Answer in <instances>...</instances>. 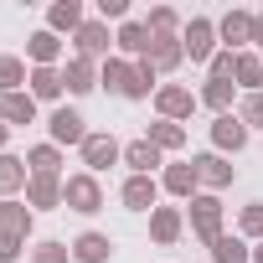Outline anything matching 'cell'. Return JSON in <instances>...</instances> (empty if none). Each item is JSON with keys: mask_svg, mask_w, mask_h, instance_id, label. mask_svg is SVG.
<instances>
[{"mask_svg": "<svg viewBox=\"0 0 263 263\" xmlns=\"http://www.w3.org/2000/svg\"><path fill=\"white\" fill-rule=\"evenodd\" d=\"M253 263H263V242H258V248H253Z\"/></svg>", "mask_w": 263, "mask_h": 263, "instance_id": "obj_42", "label": "cell"}, {"mask_svg": "<svg viewBox=\"0 0 263 263\" xmlns=\"http://www.w3.org/2000/svg\"><path fill=\"white\" fill-rule=\"evenodd\" d=\"M62 67H31V98L36 103H52V98H62Z\"/></svg>", "mask_w": 263, "mask_h": 263, "instance_id": "obj_22", "label": "cell"}, {"mask_svg": "<svg viewBox=\"0 0 263 263\" xmlns=\"http://www.w3.org/2000/svg\"><path fill=\"white\" fill-rule=\"evenodd\" d=\"M237 227H242V237H258L263 242V201H248L242 217H237Z\"/></svg>", "mask_w": 263, "mask_h": 263, "instance_id": "obj_37", "label": "cell"}, {"mask_svg": "<svg viewBox=\"0 0 263 263\" xmlns=\"http://www.w3.org/2000/svg\"><path fill=\"white\" fill-rule=\"evenodd\" d=\"M47 129H52V145H78L83 150V140H88V119L78 108H57L47 119Z\"/></svg>", "mask_w": 263, "mask_h": 263, "instance_id": "obj_7", "label": "cell"}, {"mask_svg": "<svg viewBox=\"0 0 263 263\" xmlns=\"http://www.w3.org/2000/svg\"><path fill=\"white\" fill-rule=\"evenodd\" d=\"M114 47H119V52H129V57L140 62V57H150L155 36H150V26H145V21H124V26H119V36H114Z\"/></svg>", "mask_w": 263, "mask_h": 263, "instance_id": "obj_11", "label": "cell"}, {"mask_svg": "<svg viewBox=\"0 0 263 263\" xmlns=\"http://www.w3.org/2000/svg\"><path fill=\"white\" fill-rule=\"evenodd\" d=\"M150 62H155V72H176V67L186 62V47H181V36H155V47H150Z\"/></svg>", "mask_w": 263, "mask_h": 263, "instance_id": "obj_21", "label": "cell"}, {"mask_svg": "<svg viewBox=\"0 0 263 263\" xmlns=\"http://www.w3.org/2000/svg\"><path fill=\"white\" fill-rule=\"evenodd\" d=\"M129 67H135V62H124V57H108V62L98 67V83H103L108 93H124V88H129Z\"/></svg>", "mask_w": 263, "mask_h": 263, "instance_id": "obj_32", "label": "cell"}, {"mask_svg": "<svg viewBox=\"0 0 263 263\" xmlns=\"http://www.w3.org/2000/svg\"><path fill=\"white\" fill-rule=\"evenodd\" d=\"M114 160H124V145H119L114 135H88V140H83V165H88V176L108 171Z\"/></svg>", "mask_w": 263, "mask_h": 263, "instance_id": "obj_6", "label": "cell"}, {"mask_svg": "<svg viewBox=\"0 0 263 263\" xmlns=\"http://www.w3.org/2000/svg\"><path fill=\"white\" fill-rule=\"evenodd\" d=\"M258 57H263V42H258Z\"/></svg>", "mask_w": 263, "mask_h": 263, "instance_id": "obj_43", "label": "cell"}, {"mask_svg": "<svg viewBox=\"0 0 263 263\" xmlns=\"http://www.w3.org/2000/svg\"><path fill=\"white\" fill-rule=\"evenodd\" d=\"M160 186H165L171 196H186V201H191L201 181H196V165H191V160H176V165H165V176H160Z\"/></svg>", "mask_w": 263, "mask_h": 263, "instance_id": "obj_17", "label": "cell"}, {"mask_svg": "<svg viewBox=\"0 0 263 263\" xmlns=\"http://www.w3.org/2000/svg\"><path fill=\"white\" fill-rule=\"evenodd\" d=\"M155 108H160V119L181 124V119H191L196 93H191V88H181V83H160V88H155Z\"/></svg>", "mask_w": 263, "mask_h": 263, "instance_id": "obj_4", "label": "cell"}, {"mask_svg": "<svg viewBox=\"0 0 263 263\" xmlns=\"http://www.w3.org/2000/svg\"><path fill=\"white\" fill-rule=\"evenodd\" d=\"M191 165H196V181H201V186H212V191H222V186L232 181V165H227L222 155H196Z\"/></svg>", "mask_w": 263, "mask_h": 263, "instance_id": "obj_23", "label": "cell"}, {"mask_svg": "<svg viewBox=\"0 0 263 263\" xmlns=\"http://www.w3.org/2000/svg\"><path fill=\"white\" fill-rule=\"evenodd\" d=\"M0 232L26 242V237H31V206L16 201V196H11V201H0Z\"/></svg>", "mask_w": 263, "mask_h": 263, "instance_id": "obj_14", "label": "cell"}, {"mask_svg": "<svg viewBox=\"0 0 263 263\" xmlns=\"http://www.w3.org/2000/svg\"><path fill=\"white\" fill-rule=\"evenodd\" d=\"M129 16V0H98V21H124Z\"/></svg>", "mask_w": 263, "mask_h": 263, "instance_id": "obj_39", "label": "cell"}, {"mask_svg": "<svg viewBox=\"0 0 263 263\" xmlns=\"http://www.w3.org/2000/svg\"><path fill=\"white\" fill-rule=\"evenodd\" d=\"M232 88L237 83H217V78H206V88H201V103L222 119V114H232Z\"/></svg>", "mask_w": 263, "mask_h": 263, "instance_id": "obj_28", "label": "cell"}, {"mask_svg": "<svg viewBox=\"0 0 263 263\" xmlns=\"http://www.w3.org/2000/svg\"><path fill=\"white\" fill-rule=\"evenodd\" d=\"M160 155H165V150H155L150 140H135V145H124V165H129V176H155Z\"/></svg>", "mask_w": 263, "mask_h": 263, "instance_id": "obj_18", "label": "cell"}, {"mask_svg": "<svg viewBox=\"0 0 263 263\" xmlns=\"http://www.w3.org/2000/svg\"><path fill=\"white\" fill-rule=\"evenodd\" d=\"M62 206H72V212L93 217V212L103 206V186H98V176H88V171L67 176V181H62Z\"/></svg>", "mask_w": 263, "mask_h": 263, "instance_id": "obj_1", "label": "cell"}, {"mask_svg": "<svg viewBox=\"0 0 263 263\" xmlns=\"http://www.w3.org/2000/svg\"><path fill=\"white\" fill-rule=\"evenodd\" d=\"M119 201H124L129 212H155V201H160V181H155V176H129L124 191H119Z\"/></svg>", "mask_w": 263, "mask_h": 263, "instance_id": "obj_8", "label": "cell"}, {"mask_svg": "<svg viewBox=\"0 0 263 263\" xmlns=\"http://www.w3.org/2000/svg\"><path fill=\"white\" fill-rule=\"evenodd\" d=\"M26 57L36 62V67H57V57H62V36L57 31H31V42H26Z\"/></svg>", "mask_w": 263, "mask_h": 263, "instance_id": "obj_15", "label": "cell"}, {"mask_svg": "<svg viewBox=\"0 0 263 263\" xmlns=\"http://www.w3.org/2000/svg\"><path fill=\"white\" fill-rule=\"evenodd\" d=\"M181 47H186V57H191V62H212V57H217V21H206V16L186 21Z\"/></svg>", "mask_w": 263, "mask_h": 263, "instance_id": "obj_2", "label": "cell"}, {"mask_svg": "<svg viewBox=\"0 0 263 263\" xmlns=\"http://www.w3.org/2000/svg\"><path fill=\"white\" fill-rule=\"evenodd\" d=\"M237 119H242L248 129H253V124H263V93H248V98H242V108H237Z\"/></svg>", "mask_w": 263, "mask_h": 263, "instance_id": "obj_38", "label": "cell"}, {"mask_svg": "<svg viewBox=\"0 0 263 263\" xmlns=\"http://www.w3.org/2000/svg\"><path fill=\"white\" fill-rule=\"evenodd\" d=\"M155 78H160V72H155V62H150V57H140L135 67H129V88H124V98H135V103H140V98H150V93L160 88Z\"/></svg>", "mask_w": 263, "mask_h": 263, "instance_id": "obj_20", "label": "cell"}, {"mask_svg": "<svg viewBox=\"0 0 263 263\" xmlns=\"http://www.w3.org/2000/svg\"><path fill=\"white\" fill-rule=\"evenodd\" d=\"M62 83H67V93H78V98H83V93H93V88H98V62L72 52V57H67V67H62Z\"/></svg>", "mask_w": 263, "mask_h": 263, "instance_id": "obj_10", "label": "cell"}, {"mask_svg": "<svg viewBox=\"0 0 263 263\" xmlns=\"http://www.w3.org/2000/svg\"><path fill=\"white\" fill-rule=\"evenodd\" d=\"M191 232L212 248L217 237H222V201L206 191V196H191Z\"/></svg>", "mask_w": 263, "mask_h": 263, "instance_id": "obj_3", "label": "cell"}, {"mask_svg": "<svg viewBox=\"0 0 263 263\" xmlns=\"http://www.w3.org/2000/svg\"><path fill=\"white\" fill-rule=\"evenodd\" d=\"M72 42H78V57L108 62V47H114V36H108V21H83V26L72 31Z\"/></svg>", "mask_w": 263, "mask_h": 263, "instance_id": "obj_5", "label": "cell"}, {"mask_svg": "<svg viewBox=\"0 0 263 263\" xmlns=\"http://www.w3.org/2000/svg\"><path fill=\"white\" fill-rule=\"evenodd\" d=\"M212 145H217V155H237L242 145H248V124L237 119V114H222V119H212Z\"/></svg>", "mask_w": 263, "mask_h": 263, "instance_id": "obj_9", "label": "cell"}, {"mask_svg": "<svg viewBox=\"0 0 263 263\" xmlns=\"http://www.w3.org/2000/svg\"><path fill=\"white\" fill-rule=\"evenodd\" d=\"M206 78H217V83H232V78H237V52H227V47H222V52L206 62Z\"/></svg>", "mask_w": 263, "mask_h": 263, "instance_id": "obj_35", "label": "cell"}, {"mask_svg": "<svg viewBox=\"0 0 263 263\" xmlns=\"http://www.w3.org/2000/svg\"><path fill=\"white\" fill-rule=\"evenodd\" d=\"M181 227H186V222H181L176 206H155V212H150V237H155L160 248H171V242L181 237Z\"/></svg>", "mask_w": 263, "mask_h": 263, "instance_id": "obj_19", "label": "cell"}, {"mask_svg": "<svg viewBox=\"0 0 263 263\" xmlns=\"http://www.w3.org/2000/svg\"><path fill=\"white\" fill-rule=\"evenodd\" d=\"M26 206H62V181H26Z\"/></svg>", "mask_w": 263, "mask_h": 263, "instance_id": "obj_29", "label": "cell"}, {"mask_svg": "<svg viewBox=\"0 0 263 263\" xmlns=\"http://www.w3.org/2000/svg\"><path fill=\"white\" fill-rule=\"evenodd\" d=\"M217 36L227 42V52H237L242 42H253V11H227L217 21Z\"/></svg>", "mask_w": 263, "mask_h": 263, "instance_id": "obj_12", "label": "cell"}, {"mask_svg": "<svg viewBox=\"0 0 263 263\" xmlns=\"http://www.w3.org/2000/svg\"><path fill=\"white\" fill-rule=\"evenodd\" d=\"M26 181H31V171H26V160H16V155H0V196H16V191H26Z\"/></svg>", "mask_w": 263, "mask_h": 263, "instance_id": "obj_24", "label": "cell"}, {"mask_svg": "<svg viewBox=\"0 0 263 263\" xmlns=\"http://www.w3.org/2000/svg\"><path fill=\"white\" fill-rule=\"evenodd\" d=\"M26 171L36 176V181H62L57 171H62V150L57 145H36V150H26Z\"/></svg>", "mask_w": 263, "mask_h": 263, "instance_id": "obj_16", "label": "cell"}, {"mask_svg": "<svg viewBox=\"0 0 263 263\" xmlns=\"http://www.w3.org/2000/svg\"><path fill=\"white\" fill-rule=\"evenodd\" d=\"M212 263H253V253H248L242 237H227V232H222V237L212 242Z\"/></svg>", "mask_w": 263, "mask_h": 263, "instance_id": "obj_30", "label": "cell"}, {"mask_svg": "<svg viewBox=\"0 0 263 263\" xmlns=\"http://www.w3.org/2000/svg\"><path fill=\"white\" fill-rule=\"evenodd\" d=\"M0 119L6 124H36V98L31 93H6L0 98Z\"/></svg>", "mask_w": 263, "mask_h": 263, "instance_id": "obj_25", "label": "cell"}, {"mask_svg": "<svg viewBox=\"0 0 263 263\" xmlns=\"http://www.w3.org/2000/svg\"><path fill=\"white\" fill-rule=\"evenodd\" d=\"M145 26H150V36H176V26H181V16H176L171 6H155Z\"/></svg>", "mask_w": 263, "mask_h": 263, "instance_id": "obj_34", "label": "cell"}, {"mask_svg": "<svg viewBox=\"0 0 263 263\" xmlns=\"http://www.w3.org/2000/svg\"><path fill=\"white\" fill-rule=\"evenodd\" d=\"M237 83H242L248 93H263V57H253V52H237Z\"/></svg>", "mask_w": 263, "mask_h": 263, "instance_id": "obj_33", "label": "cell"}, {"mask_svg": "<svg viewBox=\"0 0 263 263\" xmlns=\"http://www.w3.org/2000/svg\"><path fill=\"white\" fill-rule=\"evenodd\" d=\"M155 150H181L186 145V129L181 124H171V119H160V124H150V135H145Z\"/></svg>", "mask_w": 263, "mask_h": 263, "instance_id": "obj_31", "label": "cell"}, {"mask_svg": "<svg viewBox=\"0 0 263 263\" xmlns=\"http://www.w3.org/2000/svg\"><path fill=\"white\" fill-rule=\"evenodd\" d=\"M21 253H26V242H21V237H6V232H0V263H16Z\"/></svg>", "mask_w": 263, "mask_h": 263, "instance_id": "obj_40", "label": "cell"}, {"mask_svg": "<svg viewBox=\"0 0 263 263\" xmlns=\"http://www.w3.org/2000/svg\"><path fill=\"white\" fill-rule=\"evenodd\" d=\"M21 83H31L26 62L11 57V52H0V98H6V93H21Z\"/></svg>", "mask_w": 263, "mask_h": 263, "instance_id": "obj_26", "label": "cell"}, {"mask_svg": "<svg viewBox=\"0 0 263 263\" xmlns=\"http://www.w3.org/2000/svg\"><path fill=\"white\" fill-rule=\"evenodd\" d=\"M78 26H83V6L78 0H57L47 11V31H78Z\"/></svg>", "mask_w": 263, "mask_h": 263, "instance_id": "obj_27", "label": "cell"}, {"mask_svg": "<svg viewBox=\"0 0 263 263\" xmlns=\"http://www.w3.org/2000/svg\"><path fill=\"white\" fill-rule=\"evenodd\" d=\"M108 258H114L108 232H83V237H72V263H108Z\"/></svg>", "mask_w": 263, "mask_h": 263, "instance_id": "obj_13", "label": "cell"}, {"mask_svg": "<svg viewBox=\"0 0 263 263\" xmlns=\"http://www.w3.org/2000/svg\"><path fill=\"white\" fill-rule=\"evenodd\" d=\"M6 140H11V124L0 119V155H6Z\"/></svg>", "mask_w": 263, "mask_h": 263, "instance_id": "obj_41", "label": "cell"}, {"mask_svg": "<svg viewBox=\"0 0 263 263\" xmlns=\"http://www.w3.org/2000/svg\"><path fill=\"white\" fill-rule=\"evenodd\" d=\"M31 263H72V248L67 242H36L31 248Z\"/></svg>", "mask_w": 263, "mask_h": 263, "instance_id": "obj_36", "label": "cell"}]
</instances>
